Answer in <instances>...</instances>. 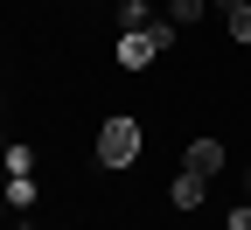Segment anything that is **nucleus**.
<instances>
[{"label":"nucleus","mask_w":251,"mask_h":230,"mask_svg":"<svg viewBox=\"0 0 251 230\" xmlns=\"http://www.w3.org/2000/svg\"><path fill=\"white\" fill-rule=\"evenodd\" d=\"M133 160H140V119L112 112L98 126V168H133Z\"/></svg>","instance_id":"nucleus-1"},{"label":"nucleus","mask_w":251,"mask_h":230,"mask_svg":"<svg viewBox=\"0 0 251 230\" xmlns=\"http://www.w3.org/2000/svg\"><path fill=\"white\" fill-rule=\"evenodd\" d=\"M181 168H188V175H209V181H216V168H224V147H216V140H196Z\"/></svg>","instance_id":"nucleus-2"},{"label":"nucleus","mask_w":251,"mask_h":230,"mask_svg":"<svg viewBox=\"0 0 251 230\" xmlns=\"http://www.w3.org/2000/svg\"><path fill=\"white\" fill-rule=\"evenodd\" d=\"M119 35H147V28H153V7H147V0H119Z\"/></svg>","instance_id":"nucleus-3"},{"label":"nucleus","mask_w":251,"mask_h":230,"mask_svg":"<svg viewBox=\"0 0 251 230\" xmlns=\"http://www.w3.org/2000/svg\"><path fill=\"white\" fill-rule=\"evenodd\" d=\"M168 195H175V209H196V203H202V195H209V175H188V168H181Z\"/></svg>","instance_id":"nucleus-4"},{"label":"nucleus","mask_w":251,"mask_h":230,"mask_svg":"<svg viewBox=\"0 0 251 230\" xmlns=\"http://www.w3.org/2000/svg\"><path fill=\"white\" fill-rule=\"evenodd\" d=\"M153 56H161V49H153L147 35H119V63H126V70H147Z\"/></svg>","instance_id":"nucleus-5"},{"label":"nucleus","mask_w":251,"mask_h":230,"mask_svg":"<svg viewBox=\"0 0 251 230\" xmlns=\"http://www.w3.org/2000/svg\"><path fill=\"white\" fill-rule=\"evenodd\" d=\"M7 203H14V209L35 203V175H7Z\"/></svg>","instance_id":"nucleus-6"},{"label":"nucleus","mask_w":251,"mask_h":230,"mask_svg":"<svg viewBox=\"0 0 251 230\" xmlns=\"http://www.w3.org/2000/svg\"><path fill=\"white\" fill-rule=\"evenodd\" d=\"M28 168H35V153H28V147H7V153H0V175H28Z\"/></svg>","instance_id":"nucleus-7"},{"label":"nucleus","mask_w":251,"mask_h":230,"mask_svg":"<svg viewBox=\"0 0 251 230\" xmlns=\"http://www.w3.org/2000/svg\"><path fill=\"white\" fill-rule=\"evenodd\" d=\"M168 21L188 28V21H202V0H168Z\"/></svg>","instance_id":"nucleus-8"},{"label":"nucleus","mask_w":251,"mask_h":230,"mask_svg":"<svg viewBox=\"0 0 251 230\" xmlns=\"http://www.w3.org/2000/svg\"><path fill=\"white\" fill-rule=\"evenodd\" d=\"M230 42H251V0H244V7H230Z\"/></svg>","instance_id":"nucleus-9"},{"label":"nucleus","mask_w":251,"mask_h":230,"mask_svg":"<svg viewBox=\"0 0 251 230\" xmlns=\"http://www.w3.org/2000/svg\"><path fill=\"white\" fill-rule=\"evenodd\" d=\"M224 7H244V0H224Z\"/></svg>","instance_id":"nucleus-10"},{"label":"nucleus","mask_w":251,"mask_h":230,"mask_svg":"<svg viewBox=\"0 0 251 230\" xmlns=\"http://www.w3.org/2000/svg\"><path fill=\"white\" fill-rule=\"evenodd\" d=\"M244 188H251V175H244Z\"/></svg>","instance_id":"nucleus-11"},{"label":"nucleus","mask_w":251,"mask_h":230,"mask_svg":"<svg viewBox=\"0 0 251 230\" xmlns=\"http://www.w3.org/2000/svg\"><path fill=\"white\" fill-rule=\"evenodd\" d=\"M0 153H7V147H0Z\"/></svg>","instance_id":"nucleus-12"}]
</instances>
